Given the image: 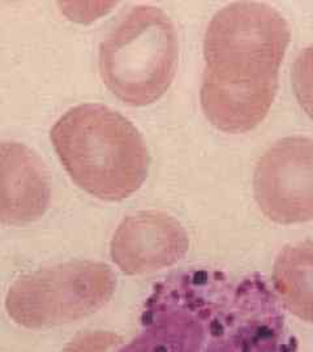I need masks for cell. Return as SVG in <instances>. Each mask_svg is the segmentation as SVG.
<instances>
[{
	"instance_id": "cell-1",
	"label": "cell",
	"mask_w": 313,
	"mask_h": 352,
	"mask_svg": "<svg viewBox=\"0 0 313 352\" xmlns=\"http://www.w3.org/2000/svg\"><path fill=\"white\" fill-rule=\"evenodd\" d=\"M141 325L118 352H298L282 304L259 273H173L154 286Z\"/></svg>"
},
{
	"instance_id": "cell-2",
	"label": "cell",
	"mask_w": 313,
	"mask_h": 352,
	"mask_svg": "<svg viewBox=\"0 0 313 352\" xmlns=\"http://www.w3.org/2000/svg\"><path fill=\"white\" fill-rule=\"evenodd\" d=\"M288 42L286 20L263 3H233L214 16L204 38L200 100L215 128L243 133L263 122Z\"/></svg>"
},
{
	"instance_id": "cell-3",
	"label": "cell",
	"mask_w": 313,
	"mask_h": 352,
	"mask_svg": "<svg viewBox=\"0 0 313 352\" xmlns=\"http://www.w3.org/2000/svg\"><path fill=\"white\" fill-rule=\"evenodd\" d=\"M51 142L76 184L105 201H122L149 173V151L138 128L107 106L68 110L52 126Z\"/></svg>"
},
{
	"instance_id": "cell-4",
	"label": "cell",
	"mask_w": 313,
	"mask_h": 352,
	"mask_svg": "<svg viewBox=\"0 0 313 352\" xmlns=\"http://www.w3.org/2000/svg\"><path fill=\"white\" fill-rule=\"evenodd\" d=\"M177 56V34L169 16L157 7L140 6L100 43V76L120 101L147 106L171 85Z\"/></svg>"
},
{
	"instance_id": "cell-5",
	"label": "cell",
	"mask_w": 313,
	"mask_h": 352,
	"mask_svg": "<svg viewBox=\"0 0 313 352\" xmlns=\"http://www.w3.org/2000/svg\"><path fill=\"white\" fill-rule=\"evenodd\" d=\"M115 289L116 277L109 265L69 261L17 279L6 296V309L20 327H61L100 311Z\"/></svg>"
},
{
	"instance_id": "cell-6",
	"label": "cell",
	"mask_w": 313,
	"mask_h": 352,
	"mask_svg": "<svg viewBox=\"0 0 313 352\" xmlns=\"http://www.w3.org/2000/svg\"><path fill=\"white\" fill-rule=\"evenodd\" d=\"M255 199L281 225L313 219V139L286 138L265 151L253 176Z\"/></svg>"
},
{
	"instance_id": "cell-7",
	"label": "cell",
	"mask_w": 313,
	"mask_h": 352,
	"mask_svg": "<svg viewBox=\"0 0 313 352\" xmlns=\"http://www.w3.org/2000/svg\"><path fill=\"white\" fill-rule=\"evenodd\" d=\"M188 248L187 231L179 221L163 212L148 210L122 221L110 243V254L127 276H142L176 264Z\"/></svg>"
},
{
	"instance_id": "cell-8",
	"label": "cell",
	"mask_w": 313,
	"mask_h": 352,
	"mask_svg": "<svg viewBox=\"0 0 313 352\" xmlns=\"http://www.w3.org/2000/svg\"><path fill=\"white\" fill-rule=\"evenodd\" d=\"M50 180L34 151L19 142H0V222L26 225L50 204Z\"/></svg>"
},
{
	"instance_id": "cell-9",
	"label": "cell",
	"mask_w": 313,
	"mask_h": 352,
	"mask_svg": "<svg viewBox=\"0 0 313 352\" xmlns=\"http://www.w3.org/2000/svg\"><path fill=\"white\" fill-rule=\"evenodd\" d=\"M273 289L288 311L313 324V239L281 251L273 267Z\"/></svg>"
},
{
	"instance_id": "cell-10",
	"label": "cell",
	"mask_w": 313,
	"mask_h": 352,
	"mask_svg": "<svg viewBox=\"0 0 313 352\" xmlns=\"http://www.w3.org/2000/svg\"><path fill=\"white\" fill-rule=\"evenodd\" d=\"M292 88L301 109L313 119V46L301 51L292 67Z\"/></svg>"
},
{
	"instance_id": "cell-11",
	"label": "cell",
	"mask_w": 313,
	"mask_h": 352,
	"mask_svg": "<svg viewBox=\"0 0 313 352\" xmlns=\"http://www.w3.org/2000/svg\"><path fill=\"white\" fill-rule=\"evenodd\" d=\"M122 338L111 331H87L71 340L63 352H113Z\"/></svg>"
}]
</instances>
